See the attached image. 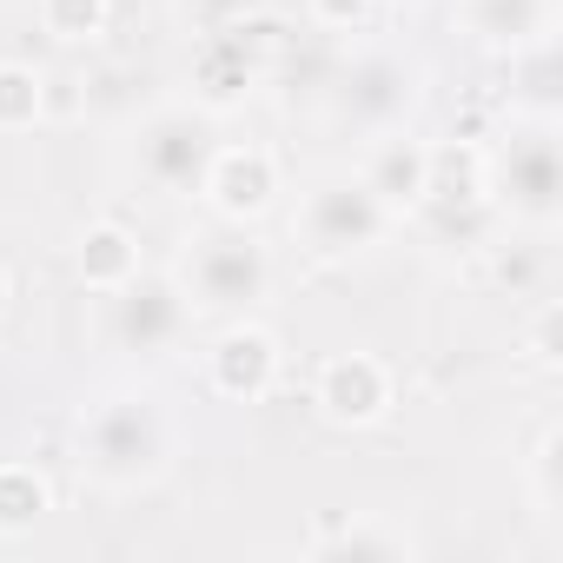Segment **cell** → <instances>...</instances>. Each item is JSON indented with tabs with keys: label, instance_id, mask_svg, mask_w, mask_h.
<instances>
[{
	"label": "cell",
	"instance_id": "6da1fadb",
	"mask_svg": "<svg viewBox=\"0 0 563 563\" xmlns=\"http://www.w3.org/2000/svg\"><path fill=\"white\" fill-rule=\"evenodd\" d=\"M80 457L107 490H140L166 471L173 457V424L153 398H107L93 405V418L80 424Z\"/></svg>",
	"mask_w": 563,
	"mask_h": 563
},
{
	"label": "cell",
	"instance_id": "7a4b0ae2",
	"mask_svg": "<svg viewBox=\"0 0 563 563\" xmlns=\"http://www.w3.org/2000/svg\"><path fill=\"white\" fill-rule=\"evenodd\" d=\"M219 126L206 107H159L133 126V173L153 186V192H173V199H199L206 192V173L219 159Z\"/></svg>",
	"mask_w": 563,
	"mask_h": 563
},
{
	"label": "cell",
	"instance_id": "3957f363",
	"mask_svg": "<svg viewBox=\"0 0 563 563\" xmlns=\"http://www.w3.org/2000/svg\"><path fill=\"white\" fill-rule=\"evenodd\" d=\"M490 199L510 219L537 225V232L556 225V212H563V173H556V126L543 113L537 120H510L504 140L490 146Z\"/></svg>",
	"mask_w": 563,
	"mask_h": 563
},
{
	"label": "cell",
	"instance_id": "277c9868",
	"mask_svg": "<svg viewBox=\"0 0 563 563\" xmlns=\"http://www.w3.org/2000/svg\"><path fill=\"white\" fill-rule=\"evenodd\" d=\"M186 299L206 312H252L272 286V258L245 232V219H219L186 245Z\"/></svg>",
	"mask_w": 563,
	"mask_h": 563
},
{
	"label": "cell",
	"instance_id": "5b68a950",
	"mask_svg": "<svg viewBox=\"0 0 563 563\" xmlns=\"http://www.w3.org/2000/svg\"><path fill=\"white\" fill-rule=\"evenodd\" d=\"M192 332V299L179 278L166 272H133L113 286V312H107V339L126 352V358H166L179 352Z\"/></svg>",
	"mask_w": 563,
	"mask_h": 563
},
{
	"label": "cell",
	"instance_id": "8992f818",
	"mask_svg": "<svg viewBox=\"0 0 563 563\" xmlns=\"http://www.w3.org/2000/svg\"><path fill=\"white\" fill-rule=\"evenodd\" d=\"M385 225H391V212H385V199H378L358 173L319 179V186L306 192V206H299V232H306V245L325 252V258H352V252L378 245Z\"/></svg>",
	"mask_w": 563,
	"mask_h": 563
},
{
	"label": "cell",
	"instance_id": "52a82bcc",
	"mask_svg": "<svg viewBox=\"0 0 563 563\" xmlns=\"http://www.w3.org/2000/svg\"><path fill=\"white\" fill-rule=\"evenodd\" d=\"M418 107V74L398 60V54H365L339 74L332 87V120L352 126V133H398Z\"/></svg>",
	"mask_w": 563,
	"mask_h": 563
},
{
	"label": "cell",
	"instance_id": "ba28073f",
	"mask_svg": "<svg viewBox=\"0 0 563 563\" xmlns=\"http://www.w3.org/2000/svg\"><path fill=\"white\" fill-rule=\"evenodd\" d=\"M358 179L385 199V212H411V206H424V192L438 179V153L398 126V133H378V146H372V159H365Z\"/></svg>",
	"mask_w": 563,
	"mask_h": 563
},
{
	"label": "cell",
	"instance_id": "9c48e42d",
	"mask_svg": "<svg viewBox=\"0 0 563 563\" xmlns=\"http://www.w3.org/2000/svg\"><path fill=\"white\" fill-rule=\"evenodd\" d=\"M319 405H325L339 424H365V418H378V411L391 405V378H385L378 358L345 352V358H332V365L319 372Z\"/></svg>",
	"mask_w": 563,
	"mask_h": 563
},
{
	"label": "cell",
	"instance_id": "30bf717a",
	"mask_svg": "<svg viewBox=\"0 0 563 563\" xmlns=\"http://www.w3.org/2000/svg\"><path fill=\"white\" fill-rule=\"evenodd\" d=\"M272 378H278V352H272V339H265L258 325H239V332H225V339L212 345V385H219L225 398L252 405V398L272 391Z\"/></svg>",
	"mask_w": 563,
	"mask_h": 563
},
{
	"label": "cell",
	"instance_id": "8fae6325",
	"mask_svg": "<svg viewBox=\"0 0 563 563\" xmlns=\"http://www.w3.org/2000/svg\"><path fill=\"white\" fill-rule=\"evenodd\" d=\"M272 159L265 153H232V146H219V159H212V173H206V199L219 206V219H252V212H265V199H272Z\"/></svg>",
	"mask_w": 563,
	"mask_h": 563
},
{
	"label": "cell",
	"instance_id": "7c38bea8",
	"mask_svg": "<svg viewBox=\"0 0 563 563\" xmlns=\"http://www.w3.org/2000/svg\"><path fill=\"white\" fill-rule=\"evenodd\" d=\"M464 21L484 47H537L550 27V0H464Z\"/></svg>",
	"mask_w": 563,
	"mask_h": 563
},
{
	"label": "cell",
	"instance_id": "4fadbf2b",
	"mask_svg": "<svg viewBox=\"0 0 563 563\" xmlns=\"http://www.w3.org/2000/svg\"><path fill=\"white\" fill-rule=\"evenodd\" d=\"M80 272L93 278V286H120V278H133L140 272V258H133V239L120 232V225H93L87 232V245H80Z\"/></svg>",
	"mask_w": 563,
	"mask_h": 563
},
{
	"label": "cell",
	"instance_id": "5bb4252c",
	"mask_svg": "<svg viewBox=\"0 0 563 563\" xmlns=\"http://www.w3.org/2000/svg\"><path fill=\"white\" fill-rule=\"evenodd\" d=\"M41 120V74L34 67H0V133H21Z\"/></svg>",
	"mask_w": 563,
	"mask_h": 563
},
{
	"label": "cell",
	"instance_id": "9a60e30c",
	"mask_svg": "<svg viewBox=\"0 0 563 563\" xmlns=\"http://www.w3.org/2000/svg\"><path fill=\"white\" fill-rule=\"evenodd\" d=\"M41 504H47V490H41V477H34V471H0V530L34 523V517H41Z\"/></svg>",
	"mask_w": 563,
	"mask_h": 563
},
{
	"label": "cell",
	"instance_id": "2e32d148",
	"mask_svg": "<svg viewBox=\"0 0 563 563\" xmlns=\"http://www.w3.org/2000/svg\"><path fill=\"white\" fill-rule=\"evenodd\" d=\"M41 14H47V34L87 41V34L107 27V0H41Z\"/></svg>",
	"mask_w": 563,
	"mask_h": 563
},
{
	"label": "cell",
	"instance_id": "e0dca14e",
	"mask_svg": "<svg viewBox=\"0 0 563 563\" xmlns=\"http://www.w3.org/2000/svg\"><path fill=\"white\" fill-rule=\"evenodd\" d=\"M173 8H179V21L192 34H225V27H245L252 21L258 0H173Z\"/></svg>",
	"mask_w": 563,
	"mask_h": 563
},
{
	"label": "cell",
	"instance_id": "ac0fdd59",
	"mask_svg": "<svg viewBox=\"0 0 563 563\" xmlns=\"http://www.w3.org/2000/svg\"><path fill=\"white\" fill-rule=\"evenodd\" d=\"M319 550H325V556H345V550H352V556H365V550H372V556H398V550H411V543H405L398 530H339V537H325Z\"/></svg>",
	"mask_w": 563,
	"mask_h": 563
},
{
	"label": "cell",
	"instance_id": "d6986e66",
	"mask_svg": "<svg viewBox=\"0 0 563 563\" xmlns=\"http://www.w3.org/2000/svg\"><path fill=\"white\" fill-rule=\"evenodd\" d=\"M530 477H537V510H543V517H556V504H563V490H556V431H543V438H537Z\"/></svg>",
	"mask_w": 563,
	"mask_h": 563
},
{
	"label": "cell",
	"instance_id": "ffe728a7",
	"mask_svg": "<svg viewBox=\"0 0 563 563\" xmlns=\"http://www.w3.org/2000/svg\"><path fill=\"white\" fill-rule=\"evenodd\" d=\"M497 272H504V286H510V292H523L530 278H537V252H530V245H510V258H504Z\"/></svg>",
	"mask_w": 563,
	"mask_h": 563
},
{
	"label": "cell",
	"instance_id": "44dd1931",
	"mask_svg": "<svg viewBox=\"0 0 563 563\" xmlns=\"http://www.w3.org/2000/svg\"><path fill=\"white\" fill-rule=\"evenodd\" d=\"M312 8H319L332 27H345V21H358V8H365V0H312Z\"/></svg>",
	"mask_w": 563,
	"mask_h": 563
}]
</instances>
